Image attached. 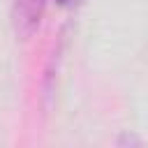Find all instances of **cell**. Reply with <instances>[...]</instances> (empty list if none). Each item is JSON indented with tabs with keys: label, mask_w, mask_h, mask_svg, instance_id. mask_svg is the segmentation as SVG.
<instances>
[{
	"label": "cell",
	"mask_w": 148,
	"mask_h": 148,
	"mask_svg": "<svg viewBox=\"0 0 148 148\" xmlns=\"http://www.w3.org/2000/svg\"><path fill=\"white\" fill-rule=\"evenodd\" d=\"M44 7H46V0H14L12 21H14V30L21 39H28L37 30Z\"/></svg>",
	"instance_id": "obj_1"
},
{
	"label": "cell",
	"mask_w": 148,
	"mask_h": 148,
	"mask_svg": "<svg viewBox=\"0 0 148 148\" xmlns=\"http://www.w3.org/2000/svg\"><path fill=\"white\" fill-rule=\"evenodd\" d=\"M83 0H56V5L58 7H65V9H69V7H76V5H81Z\"/></svg>",
	"instance_id": "obj_2"
},
{
	"label": "cell",
	"mask_w": 148,
	"mask_h": 148,
	"mask_svg": "<svg viewBox=\"0 0 148 148\" xmlns=\"http://www.w3.org/2000/svg\"><path fill=\"white\" fill-rule=\"evenodd\" d=\"M118 143H120V146H125V143H134V146H139V143H141V139H134V136L125 134V136H120V139H118Z\"/></svg>",
	"instance_id": "obj_3"
}]
</instances>
